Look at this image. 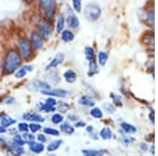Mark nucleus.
<instances>
[{"label":"nucleus","mask_w":158,"mask_h":156,"mask_svg":"<svg viewBox=\"0 0 158 156\" xmlns=\"http://www.w3.org/2000/svg\"><path fill=\"white\" fill-rule=\"evenodd\" d=\"M18 131L27 133V131H29V124H27V122H20V124H18Z\"/></svg>","instance_id":"c9c22d12"},{"label":"nucleus","mask_w":158,"mask_h":156,"mask_svg":"<svg viewBox=\"0 0 158 156\" xmlns=\"http://www.w3.org/2000/svg\"><path fill=\"white\" fill-rule=\"evenodd\" d=\"M22 138H23V140L25 142L27 141V144H29V142H32V141H34L35 140V136L33 134H30V133H24L23 135H22Z\"/></svg>","instance_id":"f704fd0d"},{"label":"nucleus","mask_w":158,"mask_h":156,"mask_svg":"<svg viewBox=\"0 0 158 156\" xmlns=\"http://www.w3.org/2000/svg\"><path fill=\"white\" fill-rule=\"evenodd\" d=\"M59 109L61 112H68L69 109H70V106H69L68 103H65V102H61L60 106H59Z\"/></svg>","instance_id":"a19ab883"},{"label":"nucleus","mask_w":158,"mask_h":156,"mask_svg":"<svg viewBox=\"0 0 158 156\" xmlns=\"http://www.w3.org/2000/svg\"><path fill=\"white\" fill-rule=\"evenodd\" d=\"M62 144V140L61 139H56V140H53V141H51L49 145H48V151L49 152H55L57 149H59L60 148V145Z\"/></svg>","instance_id":"6ab92c4d"},{"label":"nucleus","mask_w":158,"mask_h":156,"mask_svg":"<svg viewBox=\"0 0 158 156\" xmlns=\"http://www.w3.org/2000/svg\"><path fill=\"white\" fill-rule=\"evenodd\" d=\"M74 38H75V35H74V33L70 30H64L62 33H61V39H62L64 42L73 41Z\"/></svg>","instance_id":"a211bd4d"},{"label":"nucleus","mask_w":158,"mask_h":156,"mask_svg":"<svg viewBox=\"0 0 158 156\" xmlns=\"http://www.w3.org/2000/svg\"><path fill=\"white\" fill-rule=\"evenodd\" d=\"M85 53L86 60H88L89 62H93V61H95V52H94L93 48L86 47L85 48Z\"/></svg>","instance_id":"412c9836"},{"label":"nucleus","mask_w":158,"mask_h":156,"mask_svg":"<svg viewBox=\"0 0 158 156\" xmlns=\"http://www.w3.org/2000/svg\"><path fill=\"white\" fill-rule=\"evenodd\" d=\"M3 103L4 104H14L15 103V99L13 98V97H11V96H7V97H6V98L3 99Z\"/></svg>","instance_id":"ea45409f"},{"label":"nucleus","mask_w":158,"mask_h":156,"mask_svg":"<svg viewBox=\"0 0 158 156\" xmlns=\"http://www.w3.org/2000/svg\"><path fill=\"white\" fill-rule=\"evenodd\" d=\"M91 115L94 118H102V116H103L102 111L99 108H96V107L91 110Z\"/></svg>","instance_id":"cd10ccee"},{"label":"nucleus","mask_w":158,"mask_h":156,"mask_svg":"<svg viewBox=\"0 0 158 156\" xmlns=\"http://www.w3.org/2000/svg\"><path fill=\"white\" fill-rule=\"evenodd\" d=\"M110 96H111V98L113 99L114 103L117 104V106H122V99H121V97H120V96H119V95H116V94H114V93H112Z\"/></svg>","instance_id":"473e14b6"},{"label":"nucleus","mask_w":158,"mask_h":156,"mask_svg":"<svg viewBox=\"0 0 158 156\" xmlns=\"http://www.w3.org/2000/svg\"><path fill=\"white\" fill-rule=\"evenodd\" d=\"M7 149H9L13 153V154L16 155V156H21V155L24 154L23 147H20V145H15L14 142H12V144H9V145H7Z\"/></svg>","instance_id":"f8f14e48"},{"label":"nucleus","mask_w":158,"mask_h":156,"mask_svg":"<svg viewBox=\"0 0 158 156\" xmlns=\"http://www.w3.org/2000/svg\"><path fill=\"white\" fill-rule=\"evenodd\" d=\"M39 6L42 12V19L47 20L50 23H52V21H54L55 19L56 7H57L56 1H53V0H41L39 2Z\"/></svg>","instance_id":"f03ea898"},{"label":"nucleus","mask_w":158,"mask_h":156,"mask_svg":"<svg viewBox=\"0 0 158 156\" xmlns=\"http://www.w3.org/2000/svg\"><path fill=\"white\" fill-rule=\"evenodd\" d=\"M44 103L48 104V106H50V107H55L56 108V106H57V100H56L54 97H49V98L45 100Z\"/></svg>","instance_id":"e433bc0d"},{"label":"nucleus","mask_w":158,"mask_h":156,"mask_svg":"<svg viewBox=\"0 0 158 156\" xmlns=\"http://www.w3.org/2000/svg\"><path fill=\"white\" fill-rule=\"evenodd\" d=\"M148 20H149L151 23L154 22V11H153V10H149V11H148Z\"/></svg>","instance_id":"37998d69"},{"label":"nucleus","mask_w":158,"mask_h":156,"mask_svg":"<svg viewBox=\"0 0 158 156\" xmlns=\"http://www.w3.org/2000/svg\"><path fill=\"white\" fill-rule=\"evenodd\" d=\"M85 131L89 132V133H91L92 131H93V127H92V126H88V127L85 128Z\"/></svg>","instance_id":"09e8293b"},{"label":"nucleus","mask_w":158,"mask_h":156,"mask_svg":"<svg viewBox=\"0 0 158 156\" xmlns=\"http://www.w3.org/2000/svg\"><path fill=\"white\" fill-rule=\"evenodd\" d=\"M29 148L35 154H40V153H42L44 151V145L41 142H35V141L29 142Z\"/></svg>","instance_id":"9d476101"},{"label":"nucleus","mask_w":158,"mask_h":156,"mask_svg":"<svg viewBox=\"0 0 158 156\" xmlns=\"http://www.w3.org/2000/svg\"><path fill=\"white\" fill-rule=\"evenodd\" d=\"M30 42H31V44H32L33 48L38 51L43 47V44H44V39H43L38 33L32 32L30 36Z\"/></svg>","instance_id":"423d86ee"},{"label":"nucleus","mask_w":158,"mask_h":156,"mask_svg":"<svg viewBox=\"0 0 158 156\" xmlns=\"http://www.w3.org/2000/svg\"><path fill=\"white\" fill-rule=\"evenodd\" d=\"M51 121L54 124H61L63 121V116L61 114H54L51 118Z\"/></svg>","instance_id":"bb28decb"},{"label":"nucleus","mask_w":158,"mask_h":156,"mask_svg":"<svg viewBox=\"0 0 158 156\" xmlns=\"http://www.w3.org/2000/svg\"><path fill=\"white\" fill-rule=\"evenodd\" d=\"M29 130H31L33 133H36L41 130V126L39 124H36V122H32L31 124H29Z\"/></svg>","instance_id":"72a5a7b5"},{"label":"nucleus","mask_w":158,"mask_h":156,"mask_svg":"<svg viewBox=\"0 0 158 156\" xmlns=\"http://www.w3.org/2000/svg\"><path fill=\"white\" fill-rule=\"evenodd\" d=\"M27 69H25V65L24 66H22V68H19L18 70L16 71V73H15V77L16 78H23L25 75H27Z\"/></svg>","instance_id":"c85d7f7f"},{"label":"nucleus","mask_w":158,"mask_h":156,"mask_svg":"<svg viewBox=\"0 0 158 156\" xmlns=\"http://www.w3.org/2000/svg\"><path fill=\"white\" fill-rule=\"evenodd\" d=\"M121 129L123 130L126 133H135L136 132V128L132 124H128V122H122L121 124Z\"/></svg>","instance_id":"b1692460"},{"label":"nucleus","mask_w":158,"mask_h":156,"mask_svg":"<svg viewBox=\"0 0 158 156\" xmlns=\"http://www.w3.org/2000/svg\"><path fill=\"white\" fill-rule=\"evenodd\" d=\"M42 95H47L50 97H59V98H67L69 97V92L63 89H51L49 91H41Z\"/></svg>","instance_id":"0eeeda50"},{"label":"nucleus","mask_w":158,"mask_h":156,"mask_svg":"<svg viewBox=\"0 0 158 156\" xmlns=\"http://www.w3.org/2000/svg\"><path fill=\"white\" fill-rule=\"evenodd\" d=\"M48 156H57V155L54 154V153H52V154H50V155H48Z\"/></svg>","instance_id":"5fc2aeb1"},{"label":"nucleus","mask_w":158,"mask_h":156,"mask_svg":"<svg viewBox=\"0 0 158 156\" xmlns=\"http://www.w3.org/2000/svg\"><path fill=\"white\" fill-rule=\"evenodd\" d=\"M89 72L88 74L90 76L92 75H94L95 73H97V71H98V69H97V63L95 62V61H93V62H90V65H89Z\"/></svg>","instance_id":"7c9ffc66"},{"label":"nucleus","mask_w":158,"mask_h":156,"mask_svg":"<svg viewBox=\"0 0 158 156\" xmlns=\"http://www.w3.org/2000/svg\"><path fill=\"white\" fill-rule=\"evenodd\" d=\"M63 78L65 79V81H67L68 83H73V82H75L76 79H77V74L73 70H68L63 74Z\"/></svg>","instance_id":"dca6fc26"},{"label":"nucleus","mask_w":158,"mask_h":156,"mask_svg":"<svg viewBox=\"0 0 158 156\" xmlns=\"http://www.w3.org/2000/svg\"><path fill=\"white\" fill-rule=\"evenodd\" d=\"M0 122H1V126L3 128H7L10 126H13L14 124H16V120L12 117H9V116H3L1 117L0 119Z\"/></svg>","instance_id":"aec40b11"},{"label":"nucleus","mask_w":158,"mask_h":156,"mask_svg":"<svg viewBox=\"0 0 158 156\" xmlns=\"http://www.w3.org/2000/svg\"><path fill=\"white\" fill-rule=\"evenodd\" d=\"M140 148H141V150H143V151L148 150V145L146 144H140Z\"/></svg>","instance_id":"de8ad7c7"},{"label":"nucleus","mask_w":158,"mask_h":156,"mask_svg":"<svg viewBox=\"0 0 158 156\" xmlns=\"http://www.w3.org/2000/svg\"><path fill=\"white\" fill-rule=\"evenodd\" d=\"M6 129L0 124V134H2V133H6Z\"/></svg>","instance_id":"8fccbe9b"},{"label":"nucleus","mask_w":158,"mask_h":156,"mask_svg":"<svg viewBox=\"0 0 158 156\" xmlns=\"http://www.w3.org/2000/svg\"><path fill=\"white\" fill-rule=\"evenodd\" d=\"M122 140H123L124 145H131L132 142H134V141H135V138L130 137V136H129V137H128V136H124V137H123V139H122Z\"/></svg>","instance_id":"79ce46f5"},{"label":"nucleus","mask_w":158,"mask_h":156,"mask_svg":"<svg viewBox=\"0 0 158 156\" xmlns=\"http://www.w3.org/2000/svg\"><path fill=\"white\" fill-rule=\"evenodd\" d=\"M37 139L39 140V142H41V144H43V142L47 141V137L44 136V134H39L37 136Z\"/></svg>","instance_id":"c03bdc74"},{"label":"nucleus","mask_w":158,"mask_h":156,"mask_svg":"<svg viewBox=\"0 0 158 156\" xmlns=\"http://www.w3.org/2000/svg\"><path fill=\"white\" fill-rule=\"evenodd\" d=\"M22 118H23L24 120H27V121H33V122H36V124H38V122H42L44 121V117L42 116V115L40 114H37V113H24L23 115H22Z\"/></svg>","instance_id":"1a4fd4ad"},{"label":"nucleus","mask_w":158,"mask_h":156,"mask_svg":"<svg viewBox=\"0 0 158 156\" xmlns=\"http://www.w3.org/2000/svg\"><path fill=\"white\" fill-rule=\"evenodd\" d=\"M106 152H108L106 150H93V149H83L81 151L83 156H102Z\"/></svg>","instance_id":"ddd939ff"},{"label":"nucleus","mask_w":158,"mask_h":156,"mask_svg":"<svg viewBox=\"0 0 158 156\" xmlns=\"http://www.w3.org/2000/svg\"><path fill=\"white\" fill-rule=\"evenodd\" d=\"M18 48H19V54L23 60H30L34 53V48L31 44L30 40L25 37H20L18 39Z\"/></svg>","instance_id":"7ed1b4c3"},{"label":"nucleus","mask_w":158,"mask_h":156,"mask_svg":"<svg viewBox=\"0 0 158 156\" xmlns=\"http://www.w3.org/2000/svg\"><path fill=\"white\" fill-rule=\"evenodd\" d=\"M43 132H44V134H48V135H53V136H59V131L58 130L54 129V128H44L43 129Z\"/></svg>","instance_id":"c756f323"},{"label":"nucleus","mask_w":158,"mask_h":156,"mask_svg":"<svg viewBox=\"0 0 158 156\" xmlns=\"http://www.w3.org/2000/svg\"><path fill=\"white\" fill-rule=\"evenodd\" d=\"M78 103L81 104V106H85V107H94L95 106V101H94V99L89 95L81 96L80 98L78 99Z\"/></svg>","instance_id":"9b49d317"},{"label":"nucleus","mask_w":158,"mask_h":156,"mask_svg":"<svg viewBox=\"0 0 158 156\" xmlns=\"http://www.w3.org/2000/svg\"><path fill=\"white\" fill-rule=\"evenodd\" d=\"M63 60H64V55H63L62 53H58V54L51 60V62L49 65L45 66V71H47V72L52 71L53 69H55V68H57L58 65H60L61 63L63 62Z\"/></svg>","instance_id":"6e6552de"},{"label":"nucleus","mask_w":158,"mask_h":156,"mask_svg":"<svg viewBox=\"0 0 158 156\" xmlns=\"http://www.w3.org/2000/svg\"><path fill=\"white\" fill-rule=\"evenodd\" d=\"M108 58H109V55H108V53H106V52H103V51L99 52L98 60H99V63H100L101 65H106V61H108Z\"/></svg>","instance_id":"393cba45"},{"label":"nucleus","mask_w":158,"mask_h":156,"mask_svg":"<svg viewBox=\"0 0 158 156\" xmlns=\"http://www.w3.org/2000/svg\"><path fill=\"white\" fill-rule=\"evenodd\" d=\"M13 142L17 145H20V147H23L25 145V141L23 140V138H22V136H20V135H16V136L14 137V139H13Z\"/></svg>","instance_id":"2f4dec72"},{"label":"nucleus","mask_w":158,"mask_h":156,"mask_svg":"<svg viewBox=\"0 0 158 156\" xmlns=\"http://www.w3.org/2000/svg\"><path fill=\"white\" fill-rule=\"evenodd\" d=\"M73 6L74 10L77 13L81 12V1H79V0H73Z\"/></svg>","instance_id":"4c0bfd02"},{"label":"nucleus","mask_w":158,"mask_h":156,"mask_svg":"<svg viewBox=\"0 0 158 156\" xmlns=\"http://www.w3.org/2000/svg\"><path fill=\"white\" fill-rule=\"evenodd\" d=\"M100 137L102 138L104 140H108V139H111L112 138V131L111 129L108 127H104L101 129L100 131Z\"/></svg>","instance_id":"5701e85b"},{"label":"nucleus","mask_w":158,"mask_h":156,"mask_svg":"<svg viewBox=\"0 0 158 156\" xmlns=\"http://www.w3.org/2000/svg\"><path fill=\"white\" fill-rule=\"evenodd\" d=\"M22 58L19 52L14 48H11L6 52L3 59V72L6 75H11L13 73H16L21 65Z\"/></svg>","instance_id":"f257e3e1"},{"label":"nucleus","mask_w":158,"mask_h":156,"mask_svg":"<svg viewBox=\"0 0 158 156\" xmlns=\"http://www.w3.org/2000/svg\"><path fill=\"white\" fill-rule=\"evenodd\" d=\"M6 144V140H4V138L2 136H0V145H3Z\"/></svg>","instance_id":"3c124183"},{"label":"nucleus","mask_w":158,"mask_h":156,"mask_svg":"<svg viewBox=\"0 0 158 156\" xmlns=\"http://www.w3.org/2000/svg\"><path fill=\"white\" fill-rule=\"evenodd\" d=\"M71 9H69V16H68V24L70 27H73V29H76V27H79V19L77 18V16H75L74 14H72L70 11Z\"/></svg>","instance_id":"4468645a"},{"label":"nucleus","mask_w":158,"mask_h":156,"mask_svg":"<svg viewBox=\"0 0 158 156\" xmlns=\"http://www.w3.org/2000/svg\"><path fill=\"white\" fill-rule=\"evenodd\" d=\"M150 118H151V121H152V122H154V119H153V114L150 115Z\"/></svg>","instance_id":"864d4df0"},{"label":"nucleus","mask_w":158,"mask_h":156,"mask_svg":"<svg viewBox=\"0 0 158 156\" xmlns=\"http://www.w3.org/2000/svg\"><path fill=\"white\" fill-rule=\"evenodd\" d=\"M85 124L83 121H79V122H77V124H76V127L77 128H79V127H85Z\"/></svg>","instance_id":"49530a36"},{"label":"nucleus","mask_w":158,"mask_h":156,"mask_svg":"<svg viewBox=\"0 0 158 156\" xmlns=\"http://www.w3.org/2000/svg\"><path fill=\"white\" fill-rule=\"evenodd\" d=\"M68 118L70 119L71 121H77V120H79L78 116H77V115H75V114H70L68 116Z\"/></svg>","instance_id":"a18cd8bd"},{"label":"nucleus","mask_w":158,"mask_h":156,"mask_svg":"<svg viewBox=\"0 0 158 156\" xmlns=\"http://www.w3.org/2000/svg\"><path fill=\"white\" fill-rule=\"evenodd\" d=\"M64 23H65V18H64V15L61 13L58 16L57 19V24H56V30H57L58 34H61V33L64 31Z\"/></svg>","instance_id":"f3484780"},{"label":"nucleus","mask_w":158,"mask_h":156,"mask_svg":"<svg viewBox=\"0 0 158 156\" xmlns=\"http://www.w3.org/2000/svg\"><path fill=\"white\" fill-rule=\"evenodd\" d=\"M33 83L35 84V89H36V90H39L40 92L49 91L52 89V86H50V83L44 82V81H41V80H33Z\"/></svg>","instance_id":"2eb2a0df"},{"label":"nucleus","mask_w":158,"mask_h":156,"mask_svg":"<svg viewBox=\"0 0 158 156\" xmlns=\"http://www.w3.org/2000/svg\"><path fill=\"white\" fill-rule=\"evenodd\" d=\"M37 30L38 34L41 36L43 39H48L53 35V27L52 23L44 19H40L37 22Z\"/></svg>","instance_id":"39448f33"},{"label":"nucleus","mask_w":158,"mask_h":156,"mask_svg":"<svg viewBox=\"0 0 158 156\" xmlns=\"http://www.w3.org/2000/svg\"><path fill=\"white\" fill-rule=\"evenodd\" d=\"M85 18L90 21H95L98 20L101 16V9L99 6L95 3H89L85 6Z\"/></svg>","instance_id":"20e7f679"},{"label":"nucleus","mask_w":158,"mask_h":156,"mask_svg":"<svg viewBox=\"0 0 158 156\" xmlns=\"http://www.w3.org/2000/svg\"><path fill=\"white\" fill-rule=\"evenodd\" d=\"M60 131L62 133H65V134L70 135V134H73L75 130H74V128L71 126L69 122H62L60 126Z\"/></svg>","instance_id":"4be33fe9"},{"label":"nucleus","mask_w":158,"mask_h":156,"mask_svg":"<svg viewBox=\"0 0 158 156\" xmlns=\"http://www.w3.org/2000/svg\"><path fill=\"white\" fill-rule=\"evenodd\" d=\"M38 106H39V109L41 110L42 112H45V113H50V112H54L55 110H56L55 107H50V106H48V104H45L44 102H43V103H41V102H40V103L38 104Z\"/></svg>","instance_id":"a878e982"},{"label":"nucleus","mask_w":158,"mask_h":156,"mask_svg":"<svg viewBox=\"0 0 158 156\" xmlns=\"http://www.w3.org/2000/svg\"><path fill=\"white\" fill-rule=\"evenodd\" d=\"M103 108L109 112V113H114L115 112V108L112 106V103H104L103 104Z\"/></svg>","instance_id":"58836bf2"},{"label":"nucleus","mask_w":158,"mask_h":156,"mask_svg":"<svg viewBox=\"0 0 158 156\" xmlns=\"http://www.w3.org/2000/svg\"><path fill=\"white\" fill-rule=\"evenodd\" d=\"M151 152H152V154H154V145H152V148H151Z\"/></svg>","instance_id":"603ef678"}]
</instances>
